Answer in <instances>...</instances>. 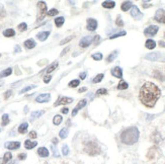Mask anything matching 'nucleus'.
<instances>
[{
  "label": "nucleus",
  "instance_id": "obj_34",
  "mask_svg": "<svg viewBox=\"0 0 165 164\" xmlns=\"http://www.w3.org/2000/svg\"><path fill=\"white\" fill-rule=\"evenodd\" d=\"M9 124V117L7 114H4L2 116V126H6Z\"/></svg>",
  "mask_w": 165,
  "mask_h": 164
},
{
  "label": "nucleus",
  "instance_id": "obj_4",
  "mask_svg": "<svg viewBox=\"0 0 165 164\" xmlns=\"http://www.w3.org/2000/svg\"><path fill=\"white\" fill-rule=\"evenodd\" d=\"M146 60L149 61H159V62H165V55L162 53L159 52H155V53H150L147 54L145 56Z\"/></svg>",
  "mask_w": 165,
  "mask_h": 164
},
{
  "label": "nucleus",
  "instance_id": "obj_32",
  "mask_svg": "<svg viewBox=\"0 0 165 164\" xmlns=\"http://www.w3.org/2000/svg\"><path fill=\"white\" fill-rule=\"evenodd\" d=\"M62 121H63V118H62L61 116H59V114H57V116L54 117V119H53V123H54V125L58 126V125H60V124L62 123Z\"/></svg>",
  "mask_w": 165,
  "mask_h": 164
},
{
  "label": "nucleus",
  "instance_id": "obj_20",
  "mask_svg": "<svg viewBox=\"0 0 165 164\" xmlns=\"http://www.w3.org/2000/svg\"><path fill=\"white\" fill-rule=\"evenodd\" d=\"M11 158H12V155H11L10 152H6V153L4 154V157H3V159H2L1 164H8L9 161L11 160Z\"/></svg>",
  "mask_w": 165,
  "mask_h": 164
},
{
  "label": "nucleus",
  "instance_id": "obj_35",
  "mask_svg": "<svg viewBox=\"0 0 165 164\" xmlns=\"http://www.w3.org/2000/svg\"><path fill=\"white\" fill-rule=\"evenodd\" d=\"M57 67H58V62L53 63V64L51 65V66H49V67H48V69L46 70V72H47V73H51V72L54 71V70H55Z\"/></svg>",
  "mask_w": 165,
  "mask_h": 164
},
{
  "label": "nucleus",
  "instance_id": "obj_18",
  "mask_svg": "<svg viewBox=\"0 0 165 164\" xmlns=\"http://www.w3.org/2000/svg\"><path fill=\"white\" fill-rule=\"evenodd\" d=\"M38 154L41 157H48L49 156V151L46 147H41L38 149Z\"/></svg>",
  "mask_w": 165,
  "mask_h": 164
},
{
  "label": "nucleus",
  "instance_id": "obj_26",
  "mask_svg": "<svg viewBox=\"0 0 165 164\" xmlns=\"http://www.w3.org/2000/svg\"><path fill=\"white\" fill-rule=\"evenodd\" d=\"M11 73H12V69H11V68H7V69H5V70H3L2 72H0V78L9 76Z\"/></svg>",
  "mask_w": 165,
  "mask_h": 164
},
{
  "label": "nucleus",
  "instance_id": "obj_3",
  "mask_svg": "<svg viewBox=\"0 0 165 164\" xmlns=\"http://www.w3.org/2000/svg\"><path fill=\"white\" fill-rule=\"evenodd\" d=\"M84 151L86 152L89 155H97V154L100 153V147L97 145V143L95 142H87L84 146Z\"/></svg>",
  "mask_w": 165,
  "mask_h": 164
},
{
  "label": "nucleus",
  "instance_id": "obj_25",
  "mask_svg": "<svg viewBox=\"0 0 165 164\" xmlns=\"http://www.w3.org/2000/svg\"><path fill=\"white\" fill-rule=\"evenodd\" d=\"M102 6H103L104 8H113L116 6V3L113 1H103L102 2Z\"/></svg>",
  "mask_w": 165,
  "mask_h": 164
},
{
  "label": "nucleus",
  "instance_id": "obj_5",
  "mask_svg": "<svg viewBox=\"0 0 165 164\" xmlns=\"http://www.w3.org/2000/svg\"><path fill=\"white\" fill-rule=\"evenodd\" d=\"M38 8H39V16H38V20H42L44 17H45L46 13H47V4L44 1H39L38 2Z\"/></svg>",
  "mask_w": 165,
  "mask_h": 164
},
{
  "label": "nucleus",
  "instance_id": "obj_7",
  "mask_svg": "<svg viewBox=\"0 0 165 164\" xmlns=\"http://www.w3.org/2000/svg\"><path fill=\"white\" fill-rule=\"evenodd\" d=\"M154 18L158 22L165 23V10H163V9H158L156 13H155Z\"/></svg>",
  "mask_w": 165,
  "mask_h": 164
},
{
  "label": "nucleus",
  "instance_id": "obj_56",
  "mask_svg": "<svg viewBox=\"0 0 165 164\" xmlns=\"http://www.w3.org/2000/svg\"><path fill=\"white\" fill-rule=\"evenodd\" d=\"M159 46L160 47H165V42H163V41H159Z\"/></svg>",
  "mask_w": 165,
  "mask_h": 164
},
{
  "label": "nucleus",
  "instance_id": "obj_44",
  "mask_svg": "<svg viewBox=\"0 0 165 164\" xmlns=\"http://www.w3.org/2000/svg\"><path fill=\"white\" fill-rule=\"evenodd\" d=\"M96 94L97 95H104V94H108V90L104 89V88H100L96 91Z\"/></svg>",
  "mask_w": 165,
  "mask_h": 164
},
{
  "label": "nucleus",
  "instance_id": "obj_52",
  "mask_svg": "<svg viewBox=\"0 0 165 164\" xmlns=\"http://www.w3.org/2000/svg\"><path fill=\"white\" fill-rule=\"evenodd\" d=\"M27 158V154L25 153H22L18 155V159H20V160H24V159Z\"/></svg>",
  "mask_w": 165,
  "mask_h": 164
},
{
  "label": "nucleus",
  "instance_id": "obj_36",
  "mask_svg": "<svg viewBox=\"0 0 165 164\" xmlns=\"http://www.w3.org/2000/svg\"><path fill=\"white\" fill-rule=\"evenodd\" d=\"M155 152H156V148L155 147H153V148H151L149 150V152H148V158L149 159H153L154 158V155H155Z\"/></svg>",
  "mask_w": 165,
  "mask_h": 164
},
{
  "label": "nucleus",
  "instance_id": "obj_12",
  "mask_svg": "<svg viewBox=\"0 0 165 164\" xmlns=\"http://www.w3.org/2000/svg\"><path fill=\"white\" fill-rule=\"evenodd\" d=\"M131 15L133 16L135 19H141V18L143 17V14L141 13V11L139 10V8L137 7V6H135V5H133V7H132Z\"/></svg>",
  "mask_w": 165,
  "mask_h": 164
},
{
  "label": "nucleus",
  "instance_id": "obj_39",
  "mask_svg": "<svg viewBox=\"0 0 165 164\" xmlns=\"http://www.w3.org/2000/svg\"><path fill=\"white\" fill-rule=\"evenodd\" d=\"M102 79H103V74H98L94 77V79L92 81H93V83H98V82H100Z\"/></svg>",
  "mask_w": 165,
  "mask_h": 164
},
{
  "label": "nucleus",
  "instance_id": "obj_21",
  "mask_svg": "<svg viewBox=\"0 0 165 164\" xmlns=\"http://www.w3.org/2000/svg\"><path fill=\"white\" fill-rule=\"evenodd\" d=\"M38 145V143L37 142H32V141H29V140H27V141L24 142V147L27 149H32V148H34V147Z\"/></svg>",
  "mask_w": 165,
  "mask_h": 164
},
{
  "label": "nucleus",
  "instance_id": "obj_50",
  "mask_svg": "<svg viewBox=\"0 0 165 164\" xmlns=\"http://www.w3.org/2000/svg\"><path fill=\"white\" fill-rule=\"evenodd\" d=\"M29 138H32V139H36V138H37V133L34 132V131L29 132Z\"/></svg>",
  "mask_w": 165,
  "mask_h": 164
},
{
  "label": "nucleus",
  "instance_id": "obj_13",
  "mask_svg": "<svg viewBox=\"0 0 165 164\" xmlns=\"http://www.w3.org/2000/svg\"><path fill=\"white\" fill-rule=\"evenodd\" d=\"M97 27V22L93 18H88L87 19V29L90 32H93Z\"/></svg>",
  "mask_w": 165,
  "mask_h": 164
},
{
  "label": "nucleus",
  "instance_id": "obj_8",
  "mask_svg": "<svg viewBox=\"0 0 165 164\" xmlns=\"http://www.w3.org/2000/svg\"><path fill=\"white\" fill-rule=\"evenodd\" d=\"M92 42H93V37H90V36H87V37H84L81 39L79 45H80L81 48H87L88 46H90V44H91Z\"/></svg>",
  "mask_w": 165,
  "mask_h": 164
},
{
  "label": "nucleus",
  "instance_id": "obj_9",
  "mask_svg": "<svg viewBox=\"0 0 165 164\" xmlns=\"http://www.w3.org/2000/svg\"><path fill=\"white\" fill-rule=\"evenodd\" d=\"M72 101H73V98L61 96V97L58 98L57 101H56V104H55L54 105H55V106H58V105H60V104H70V102H72Z\"/></svg>",
  "mask_w": 165,
  "mask_h": 164
},
{
  "label": "nucleus",
  "instance_id": "obj_10",
  "mask_svg": "<svg viewBox=\"0 0 165 164\" xmlns=\"http://www.w3.org/2000/svg\"><path fill=\"white\" fill-rule=\"evenodd\" d=\"M51 99L50 93H43V94H39L38 97L36 98V101L39 102V104H43V102H48Z\"/></svg>",
  "mask_w": 165,
  "mask_h": 164
},
{
  "label": "nucleus",
  "instance_id": "obj_24",
  "mask_svg": "<svg viewBox=\"0 0 165 164\" xmlns=\"http://www.w3.org/2000/svg\"><path fill=\"white\" fill-rule=\"evenodd\" d=\"M27 128H29V125H27V123H22V125L18 127V132L20 133V134H25L27 131Z\"/></svg>",
  "mask_w": 165,
  "mask_h": 164
},
{
  "label": "nucleus",
  "instance_id": "obj_53",
  "mask_svg": "<svg viewBox=\"0 0 165 164\" xmlns=\"http://www.w3.org/2000/svg\"><path fill=\"white\" fill-rule=\"evenodd\" d=\"M70 50V47H67V48H65L63 51H62V53H61V56H64L65 54H66L67 52H68V51Z\"/></svg>",
  "mask_w": 165,
  "mask_h": 164
},
{
  "label": "nucleus",
  "instance_id": "obj_38",
  "mask_svg": "<svg viewBox=\"0 0 165 164\" xmlns=\"http://www.w3.org/2000/svg\"><path fill=\"white\" fill-rule=\"evenodd\" d=\"M37 86L34 85V84H32V85H29V86H27V87H24V89H22L20 90V94H22V93H24V92H27V91H29V90H31V89H34V88H36Z\"/></svg>",
  "mask_w": 165,
  "mask_h": 164
},
{
  "label": "nucleus",
  "instance_id": "obj_57",
  "mask_svg": "<svg viewBox=\"0 0 165 164\" xmlns=\"http://www.w3.org/2000/svg\"><path fill=\"white\" fill-rule=\"evenodd\" d=\"M20 51H22V50H20L19 46H16V47H15V50H14V52H15V53H17V52H20Z\"/></svg>",
  "mask_w": 165,
  "mask_h": 164
},
{
  "label": "nucleus",
  "instance_id": "obj_45",
  "mask_svg": "<svg viewBox=\"0 0 165 164\" xmlns=\"http://www.w3.org/2000/svg\"><path fill=\"white\" fill-rule=\"evenodd\" d=\"M68 153H69V148H68V146H67V145H64L63 148H62V154L66 156V155H68Z\"/></svg>",
  "mask_w": 165,
  "mask_h": 164
},
{
  "label": "nucleus",
  "instance_id": "obj_59",
  "mask_svg": "<svg viewBox=\"0 0 165 164\" xmlns=\"http://www.w3.org/2000/svg\"><path fill=\"white\" fill-rule=\"evenodd\" d=\"M85 90H86V88H85V87L80 88V89H79V92H83V91H85Z\"/></svg>",
  "mask_w": 165,
  "mask_h": 164
},
{
  "label": "nucleus",
  "instance_id": "obj_42",
  "mask_svg": "<svg viewBox=\"0 0 165 164\" xmlns=\"http://www.w3.org/2000/svg\"><path fill=\"white\" fill-rule=\"evenodd\" d=\"M27 29V25L25 22H22V23H20V24H18V29H19L20 32H24Z\"/></svg>",
  "mask_w": 165,
  "mask_h": 164
},
{
  "label": "nucleus",
  "instance_id": "obj_16",
  "mask_svg": "<svg viewBox=\"0 0 165 164\" xmlns=\"http://www.w3.org/2000/svg\"><path fill=\"white\" fill-rule=\"evenodd\" d=\"M49 36H50V32H41L37 35V37H38L41 42H44L48 39Z\"/></svg>",
  "mask_w": 165,
  "mask_h": 164
},
{
  "label": "nucleus",
  "instance_id": "obj_49",
  "mask_svg": "<svg viewBox=\"0 0 165 164\" xmlns=\"http://www.w3.org/2000/svg\"><path fill=\"white\" fill-rule=\"evenodd\" d=\"M51 79H52V76H51V75H47V76H45V78H44V82H45V83H49V82L51 81Z\"/></svg>",
  "mask_w": 165,
  "mask_h": 164
},
{
  "label": "nucleus",
  "instance_id": "obj_55",
  "mask_svg": "<svg viewBox=\"0 0 165 164\" xmlns=\"http://www.w3.org/2000/svg\"><path fill=\"white\" fill-rule=\"evenodd\" d=\"M61 111L63 112V114H68V111H69V109H67V107H64V109H62V111Z\"/></svg>",
  "mask_w": 165,
  "mask_h": 164
},
{
  "label": "nucleus",
  "instance_id": "obj_15",
  "mask_svg": "<svg viewBox=\"0 0 165 164\" xmlns=\"http://www.w3.org/2000/svg\"><path fill=\"white\" fill-rule=\"evenodd\" d=\"M111 74L117 78H122L123 77V70L120 67H115L111 70Z\"/></svg>",
  "mask_w": 165,
  "mask_h": 164
},
{
  "label": "nucleus",
  "instance_id": "obj_46",
  "mask_svg": "<svg viewBox=\"0 0 165 164\" xmlns=\"http://www.w3.org/2000/svg\"><path fill=\"white\" fill-rule=\"evenodd\" d=\"M73 37H67V39H65V40H63V41H61V43H60V45H65V44H66V43H68V42L69 41H71V40L72 39H73Z\"/></svg>",
  "mask_w": 165,
  "mask_h": 164
},
{
  "label": "nucleus",
  "instance_id": "obj_11",
  "mask_svg": "<svg viewBox=\"0 0 165 164\" xmlns=\"http://www.w3.org/2000/svg\"><path fill=\"white\" fill-rule=\"evenodd\" d=\"M87 104V100L86 99H82V100H80V101L78 102V104L76 105L75 107H74V109H73V111H72V116H76V114L78 112L79 109H83V107L85 106V105Z\"/></svg>",
  "mask_w": 165,
  "mask_h": 164
},
{
  "label": "nucleus",
  "instance_id": "obj_2",
  "mask_svg": "<svg viewBox=\"0 0 165 164\" xmlns=\"http://www.w3.org/2000/svg\"><path fill=\"white\" fill-rule=\"evenodd\" d=\"M139 140V130L136 127H130L123 131L121 141L126 145H133Z\"/></svg>",
  "mask_w": 165,
  "mask_h": 164
},
{
  "label": "nucleus",
  "instance_id": "obj_28",
  "mask_svg": "<svg viewBox=\"0 0 165 164\" xmlns=\"http://www.w3.org/2000/svg\"><path fill=\"white\" fill-rule=\"evenodd\" d=\"M64 22H65L64 17H62V16H60V17H57V18L55 19V24H56V27H61L62 25L64 24Z\"/></svg>",
  "mask_w": 165,
  "mask_h": 164
},
{
  "label": "nucleus",
  "instance_id": "obj_61",
  "mask_svg": "<svg viewBox=\"0 0 165 164\" xmlns=\"http://www.w3.org/2000/svg\"><path fill=\"white\" fill-rule=\"evenodd\" d=\"M2 84H3V81H0V86H1Z\"/></svg>",
  "mask_w": 165,
  "mask_h": 164
},
{
  "label": "nucleus",
  "instance_id": "obj_29",
  "mask_svg": "<svg viewBox=\"0 0 165 164\" xmlns=\"http://www.w3.org/2000/svg\"><path fill=\"white\" fill-rule=\"evenodd\" d=\"M118 51H115V52H113L110 54V56H108V58H106V62H108V63H110V62H113V60L116 59V58L118 57Z\"/></svg>",
  "mask_w": 165,
  "mask_h": 164
},
{
  "label": "nucleus",
  "instance_id": "obj_27",
  "mask_svg": "<svg viewBox=\"0 0 165 164\" xmlns=\"http://www.w3.org/2000/svg\"><path fill=\"white\" fill-rule=\"evenodd\" d=\"M15 35V32L12 29H5L3 32V36L6 37H13Z\"/></svg>",
  "mask_w": 165,
  "mask_h": 164
},
{
  "label": "nucleus",
  "instance_id": "obj_30",
  "mask_svg": "<svg viewBox=\"0 0 165 164\" xmlns=\"http://www.w3.org/2000/svg\"><path fill=\"white\" fill-rule=\"evenodd\" d=\"M129 87V84L127 83L126 81H124V80H122L118 83V89H120V90H124V89H127V88Z\"/></svg>",
  "mask_w": 165,
  "mask_h": 164
},
{
  "label": "nucleus",
  "instance_id": "obj_17",
  "mask_svg": "<svg viewBox=\"0 0 165 164\" xmlns=\"http://www.w3.org/2000/svg\"><path fill=\"white\" fill-rule=\"evenodd\" d=\"M36 46H37L36 42H34V40H32V39L27 40V41L24 42V47L27 49H34Z\"/></svg>",
  "mask_w": 165,
  "mask_h": 164
},
{
  "label": "nucleus",
  "instance_id": "obj_62",
  "mask_svg": "<svg viewBox=\"0 0 165 164\" xmlns=\"http://www.w3.org/2000/svg\"><path fill=\"white\" fill-rule=\"evenodd\" d=\"M164 37H165V34H164Z\"/></svg>",
  "mask_w": 165,
  "mask_h": 164
},
{
  "label": "nucleus",
  "instance_id": "obj_60",
  "mask_svg": "<svg viewBox=\"0 0 165 164\" xmlns=\"http://www.w3.org/2000/svg\"><path fill=\"white\" fill-rule=\"evenodd\" d=\"M53 143H54V144L56 145V144H57V143H58V140L56 139V138H54V139H53Z\"/></svg>",
  "mask_w": 165,
  "mask_h": 164
},
{
  "label": "nucleus",
  "instance_id": "obj_1",
  "mask_svg": "<svg viewBox=\"0 0 165 164\" xmlns=\"http://www.w3.org/2000/svg\"><path fill=\"white\" fill-rule=\"evenodd\" d=\"M160 95H161V90L157 85L152 82H145L140 89L139 98L144 105L147 107H153Z\"/></svg>",
  "mask_w": 165,
  "mask_h": 164
},
{
  "label": "nucleus",
  "instance_id": "obj_19",
  "mask_svg": "<svg viewBox=\"0 0 165 164\" xmlns=\"http://www.w3.org/2000/svg\"><path fill=\"white\" fill-rule=\"evenodd\" d=\"M131 7H133V3H132L131 1H125V2H123L122 6H121V8H122L123 11H128Z\"/></svg>",
  "mask_w": 165,
  "mask_h": 164
},
{
  "label": "nucleus",
  "instance_id": "obj_31",
  "mask_svg": "<svg viewBox=\"0 0 165 164\" xmlns=\"http://www.w3.org/2000/svg\"><path fill=\"white\" fill-rule=\"evenodd\" d=\"M153 75H154V77L156 79H158V80H160V81L164 80V75H162L161 74V71H159V70H156V71H154Z\"/></svg>",
  "mask_w": 165,
  "mask_h": 164
},
{
  "label": "nucleus",
  "instance_id": "obj_43",
  "mask_svg": "<svg viewBox=\"0 0 165 164\" xmlns=\"http://www.w3.org/2000/svg\"><path fill=\"white\" fill-rule=\"evenodd\" d=\"M58 13H59V11L57 10V9H51L50 11H49V12H47V14L49 15V16H54V15H57Z\"/></svg>",
  "mask_w": 165,
  "mask_h": 164
},
{
  "label": "nucleus",
  "instance_id": "obj_58",
  "mask_svg": "<svg viewBox=\"0 0 165 164\" xmlns=\"http://www.w3.org/2000/svg\"><path fill=\"white\" fill-rule=\"evenodd\" d=\"M99 37H99V36H96V37H94V39H95V42H94V43H95V44H96L97 42L99 41Z\"/></svg>",
  "mask_w": 165,
  "mask_h": 164
},
{
  "label": "nucleus",
  "instance_id": "obj_41",
  "mask_svg": "<svg viewBox=\"0 0 165 164\" xmlns=\"http://www.w3.org/2000/svg\"><path fill=\"white\" fill-rule=\"evenodd\" d=\"M91 57H92V59H94V60H96V61H99V60L102 59V54L96 53V54H93Z\"/></svg>",
  "mask_w": 165,
  "mask_h": 164
},
{
  "label": "nucleus",
  "instance_id": "obj_48",
  "mask_svg": "<svg viewBox=\"0 0 165 164\" xmlns=\"http://www.w3.org/2000/svg\"><path fill=\"white\" fill-rule=\"evenodd\" d=\"M117 24L118 25V27H123V25H124V22H123V20L121 19V16H118V18H117Z\"/></svg>",
  "mask_w": 165,
  "mask_h": 164
},
{
  "label": "nucleus",
  "instance_id": "obj_6",
  "mask_svg": "<svg viewBox=\"0 0 165 164\" xmlns=\"http://www.w3.org/2000/svg\"><path fill=\"white\" fill-rule=\"evenodd\" d=\"M158 29H159V27L157 25H150V27H148L147 29L144 30V34L147 37H153L157 34Z\"/></svg>",
  "mask_w": 165,
  "mask_h": 164
},
{
  "label": "nucleus",
  "instance_id": "obj_47",
  "mask_svg": "<svg viewBox=\"0 0 165 164\" xmlns=\"http://www.w3.org/2000/svg\"><path fill=\"white\" fill-rule=\"evenodd\" d=\"M11 94H12V91H11V90H7L5 93H4V99H7V98L10 96Z\"/></svg>",
  "mask_w": 165,
  "mask_h": 164
},
{
  "label": "nucleus",
  "instance_id": "obj_33",
  "mask_svg": "<svg viewBox=\"0 0 165 164\" xmlns=\"http://www.w3.org/2000/svg\"><path fill=\"white\" fill-rule=\"evenodd\" d=\"M59 135H60V137H61L62 139H65V138H67V136H68V128L62 129V130L60 131Z\"/></svg>",
  "mask_w": 165,
  "mask_h": 164
},
{
  "label": "nucleus",
  "instance_id": "obj_51",
  "mask_svg": "<svg viewBox=\"0 0 165 164\" xmlns=\"http://www.w3.org/2000/svg\"><path fill=\"white\" fill-rule=\"evenodd\" d=\"M52 149H53V152H54V155H55L56 157H59V153H58L56 146H54V145H53V146H52Z\"/></svg>",
  "mask_w": 165,
  "mask_h": 164
},
{
  "label": "nucleus",
  "instance_id": "obj_22",
  "mask_svg": "<svg viewBox=\"0 0 165 164\" xmlns=\"http://www.w3.org/2000/svg\"><path fill=\"white\" fill-rule=\"evenodd\" d=\"M145 46L147 49L152 50V49H154L155 47H156V43H155V41H153V40H147V41H146Z\"/></svg>",
  "mask_w": 165,
  "mask_h": 164
},
{
  "label": "nucleus",
  "instance_id": "obj_37",
  "mask_svg": "<svg viewBox=\"0 0 165 164\" xmlns=\"http://www.w3.org/2000/svg\"><path fill=\"white\" fill-rule=\"evenodd\" d=\"M79 84H80V81H79L78 79H75V80H72L70 83H69V86L72 88H75V87H77V86H79Z\"/></svg>",
  "mask_w": 165,
  "mask_h": 164
},
{
  "label": "nucleus",
  "instance_id": "obj_54",
  "mask_svg": "<svg viewBox=\"0 0 165 164\" xmlns=\"http://www.w3.org/2000/svg\"><path fill=\"white\" fill-rule=\"evenodd\" d=\"M85 77H86V72H82V73H80V78L82 79H85Z\"/></svg>",
  "mask_w": 165,
  "mask_h": 164
},
{
  "label": "nucleus",
  "instance_id": "obj_23",
  "mask_svg": "<svg viewBox=\"0 0 165 164\" xmlns=\"http://www.w3.org/2000/svg\"><path fill=\"white\" fill-rule=\"evenodd\" d=\"M44 112H45L44 111H37L32 112V114H31V119H32V121H34V119L39 118V117H41V116H43Z\"/></svg>",
  "mask_w": 165,
  "mask_h": 164
},
{
  "label": "nucleus",
  "instance_id": "obj_14",
  "mask_svg": "<svg viewBox=\"0 0 165 164\" xmlns=\"http://www.w3.org/2000/svg\"><path fill=\"white\" fill-rule=\"evenodd\" d=\"M20 147V143L19 142H7L5 143V148H7L9 150H16Z\"/></svg>",
  "mask_w": 165,
  "mask_h": 164
},
{
  "label": "nucleus",
  "instance_id": "obj_40",
  "mask_svg": "<svg viewBox=\"0 0 165 164\" xmlns=\"http://www.w3.org/2000/svg\"><path fill=\"white\" fill-rule=\"evenodd\" d=\"M122 36H126V32H118V34H115V35H113V36H110V40H113V39H116V37H122Z\"/></svg>",
  "mask_w": 165,
  "mask_h": 164
}]
</instances>
